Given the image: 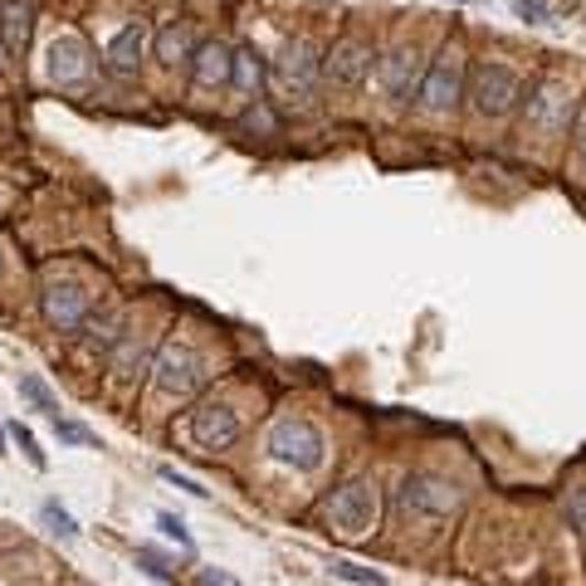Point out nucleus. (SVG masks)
Listing matches in <instances>:
<instances>
[{
  "label": "nucleus",
  "mask_w": 586,
  "mask_h": 586,
  "mask_svg": "<svg viewBox=\"0 0 586 586\" xmlns=\"http://www.w3.org/2000/svg\"><path fill=\"white\" fill-rule=\"evenodd\" d=\"M459 509H465V489L455 479L440 475H405L397 489V513L421 533H440Z\"/></svg>",
  "instance_id": "1"
},
{
  "label": "nucleus",
  "mask_w": 586,
  "mask_h": 586,
  "mask_svg": "<svg viewBox=\"0 0 586 586\" xmlns=\"http://www.w3.org/2000/svg\"><path fill=\"white\" fill-rule=\"evenodd\" d=\"M323 518L337 538L357 543V538L377 533V518H381V499H377V484L371 479H347L343 489H333V499L323 503Z\"/></svg>",
  "instance_id": "2"
},
{
  "label": "nucleus",
  "mask_w": 586,
  "mask_h": 586,
  "mask_svg": "<svg viewBox=\"0 0 586 586\" xmlns=\"http://www.w3.org/2000/svg\"><path fill=\"white\" fill-rule=\"evenodd\" d=\"M465 98L475 104L479 118H509V112L523 104V78L503 64H475L465 84Z\"/></svg>",
  "instance_id": "3"
},
{
  "label": "nucleus",
  "mask_w": 586,
  "mask_h": 586,
  "mask_svg": "<svg viewBox=\"0 0 586 586\" xmlns=\"http://www.w3.org/2000/svg\"><path fill=\"white\" fill-rule=\"evenodd\" d=\"M269 455L279 459V465L289 469H318L323 465V431L313 421H303V415H284V421L269 425Z\"/></svg>",
  "instance_id": "4"
},
{
  "label": "nucleus",
  "mask_w": 586,
  "mask_h": 586,
  "mask_svg": "<svg viewBox=\"0 0 586 586\" xmlns=\"http://www.w3.org/2000/svg\"><path fill=\"white\" fill-rule=\"evenodd\" d=\"M523 108H528V128L543 132V138H557V132H567L577 98H572V88L562 74H543L533 88H528Z\"/></svg>",
  "instance_id": "5"
},
{
  "label": "nucleus",
  "mask_w": 586,
  "mask_h": 586,
  "mask_svg": "<svg viewBox=\"0 0 586 586\" xmlns=\"http://www.w3.org/2000/svg\"><path fill=\"white\" fill-rule=\"evenodd\" d=\"M465 64L455 59V54H440V59L425 69V78H421V88H415V98H421V108L425 112H455L459 104H465Z\"/></svg>",
  "instance_id": "6"
},
{
  "label": "nucleus",
  "mask_w": 586,
  "mask_h": 586,
  "mask_svg": "<svg viewBox=\"0 0 586 586\" xmlns=\"http://www.w3.org/2000/svg\"><path fill=\"white\" fill-rule=\"evenodd\" d=\"M156 387L166 391V397H191V391H200V381H206V367H200V352L186 343H166L162 352H156Z\"/></svg>",
  "instance_id": "7"
},
{
  "label": "nucleus",
  "mask_w": 586,
  "mask_h": 586,
  "mask_svg": "<svg viewBox=\"0 0 586 586\" xmlns=\"http://www.w3.org/2000/svg\"><path fill=\"white\" fill-rule=\"evenodd\" d=\"M274 78L289 88V94H313V88H318V78H323L318 44H313L308 35L289 40L284 50H279V59H274Z\"/></svg>",
  "instance_id": "8"
},
{
  "label": "nucleus",
  "mask_w": 586,
  "mask_h": 586,
  "mask_svg": "<svg viewBox=\"0 0 586 586\" xmlns=\"http://www.w3.org/2000/svg\"><path fill=\"white\" fill-rule=\"evenodd\" d=\"M186 435L196 440L200 449L220 455V449H230L235 440H240V415H235L225 401H206V405H196V411H191Z\"/></svg>",
  "instance_id": "9"
},
{
  "label": "nucleus",
  "mask_w": 586,
  "mask_h": 586,
  "mask_svg": "<svg viewBox=\"0 0 586 586\" xmlns=\"http://www.w3.org/2000/svg\"><path fill=\"white\" fill-rule=\"evenodd\" d=\"M371 44L367 40H337L328 54H323V78L333 88H362L367 74H371Z\"/></svg>",
  "instance_id": "10"
},
{
  "label": "nucleus",
  "mask_w": 586,
  "mask_h": 586,
  "mask_svg": "<svg viewBox=\"0 0 586 586\" xmlns=\"http://www.w3.org/2000/svg\"><path fill=\"white\" fill-rule=\"evenodd\" d=\"M425 69H431V64H425L421 44H397L387 59H377V78H381V88H387L391 98H405L411 88H421Z\"/></svg>",
  "instance_id": "11"
},
{
  "label": "nucleus",
  "mask_w": 586,
  "mask_h": 586,
  "mask_svg": "<svg viewBox=\"0 0 586 586\" xmlns=\"http://www.w3.org/2000/svg\"><path fill=\"white\" fill-rule=\"evenodd\" d=\"M44 308V323H50L54 333H84L88 323V293L78 284H50L40 299Z\"/></svg>",
  "instance_id": "12"
},
{
  "label": "nucleus",
  "mask_w": 586,
  "mask_h": 586,
  "mask_svg": "<svg viewBox=\"0 0 586 586\" xmlns=\"http://www.w3.org/2000/svg\"><path fill=\"white\" fill-rule=\"evenodd\" d=\"M44 69H50V84L59 88H74L88 78V44L78 35H59L44 50Z\"/></svg>",
  "instance_id": "13"
},
{
  "label": "nucleus",
  "mask_w": 586,
  "mask_h": 586,
  "mask_svg": "<svg viewBox=\"0 0 586 586\" xmlns=\"http://www.w3.org/2000/svg\"><path fill=\"white\" fill-rule=\"evenodd\" d=\"M191 74H196L200 88H225L235 74V50L220 40H206L196 44V54H191Z\"/></svg>",
  "instance_id": "14"
},
{
  "label": "nucleus",
  "mask_w": 586,
  "mask_h": 586,
  "mask_svg": "<svg viewBox=\"0 0 586 586\" xmlns=\"http://www.w3.org/2000/svg\"><path fill=\"white\" fill-rule=\"evenodd\" d=\"M146 40H152V30L142 25V20H132V25H122L118 35L108 40V69L112 74H138V64H142V54H146Z\"/></svg>",
  "instance_id": "15"
},
{
  "label": "nucleus",
  "mask_w": 586,
  "mask_h": 586,
  "mask_svg": "<svg viewBox=\"0 0 586 586\" xmlns=\"http://www.w3.org/2000/svg\"><path fill=\"white\" fill-rule=\"evenodd\" d=\"M30 30H35V6H30V0H20V6H0V40H6L10 54L25 50Z\"/></svg>",
  "instance_id": "16"
},
{
  "label": "nucleus",
  "mask_w": 586,
  "mask_h": 586,
  "mask_svg": "<svg viewBox=\"0 0 586 586\" xmlns=\"http://www.w3.org/2000/svg\"><path fill=\"white\" fill-rule=\"evenodd\" d=\"M191 54H196V44H191V30L182 25V20H172V25L156 30V59H162L166 69H182V64H191Z\"/></svg>",
  "instance_id": "17"
},
{
  "label": "nucleus",
  "mask_w": 586,
  "mask_h": 586,
  "mask_svg": "<svg viewBox=\"0 0 586 586\" xmlns=\"http://www.w3.org/2000/svg\"><path fill=\"white\" fill-rule=\"evenodd\" d=\"M264 54L254 50V44H245V50H235V74H230V84L240 88V94H259L264 88Z\"/></svg>",
  "instance_id": "18"
},
{
  "label": "nucleus",
  "mask_w": 586,
  "mask_h": 586,
  "mask_svg": "<svg viewBox=\"0 0 586 586\" xmlns=\"http://www.w3.org/2000/svg\"><path fill=\"white\" fill-rule=\"evenodd\" d=\"M84 333H88V343H94V347H104V352H112V347L122 343V313H108L104 323H98V318H88V323H84Z\"/></svg>",
  "instance_id": "19"
},
{
  "label": "nucleus",
  "mask_w": 586,
  "mask_h": 586,
  "mask_svg": "<svg viewBox=\"0 0 586 586\" xmlns=\"http://www.w3.org/2000/svg\"><path fill=\"white\" fill-rule=\"evenodd\" d=\"M20 397H25L30 405H35L40 415H50V421H54V415H59V401H54V391L44 387L40 377H20Z\"/></svg>",
  "instance_id": "20"
},
{
  "label": "nucleus",
  "mask_w": 586,
  "mask_h": 586,
  "mask_svg": "<svg viewBox=\"0 0 586 586\" xmlns=\"http://www.w3.org/2000/svg\"><path fill=\"white\" fill-rule=\"evenodd\" d=\"M40 518H44V528H50V533L54 538H64V543H74V538H78V523H74V513L69 509H59V503H44V509H40Z\"/></svg>",
  "instance_id": "21"
},
{
  "label": "nucleus",
  "mask_w": 586,
  "mask_h": 586,
  "mask_svg": "<svg viewBox=\"0 0 586 586\" xmlns=\"http://www.w3.org/2000/svg\"><path fill=\"white\" fill-rule=\"evenodd\" d=\"M54 435H59L64 445H84V449H98V435L88 431V425H78V421H64V415H54Z\"/></svg>",
  "instance_id": "22"
},
{
  "label": "nucleus",
  "mask_w": 586,
  "mask_h": 586,
  "mask_svg": "<svg viewBox=\"0 0 586 586\" xmlns=\"http://www.w3.org/2000/svg\"><path fill=\"white\" fill-rule=\"evenodd\" d=\"M333 577H343V582H357V586H381V572H371V567H357V562H333Z\"/></svg>",
  "instance_id": "23"
},
{
  "label": "nucleus",
  "mask_w": 586,
  "mask_h": 586,
  "mask_svg": "<svg viewBox=\"0 0 586 586\" xmlns=\"http://www.w3.org/2000/svg\"><path fill=\"white\" fill-rule=\"evenodd\" d=\"M138 562H142V572H146L152 582H172V567H166V562L156 557L152 547H138Z\"/></svg>",
  "instance_id": "24"
},
{
  "label": "nucleus",
  "mask_w": 586,
  "mask_h": 586,
  "mask_svg": "<svg viewBox=\"0 0 586 586\" xmlns=\"http://www.w3.org/2000/svg\"><path fill=\"white\" fill-rule=\"evenodd\" d=\"M10 435L20 440V449H25V459H30V465H35V469H44V449L35 445V435H30V431H25V425H20V421L10 425Z\"/></svg>",
  "instance_id": "25"
},
{
  "label": "nucleus",
  "mask_w": 586,
  "mask_h": 586,
  "mask_svg": "<svg viewBox=\"0 0 586 586\" xmlns=\"http://www.w3.org/2000/svg\"><path fill=\"white\" fill-rule=\"evenodd\" d=\"M513 10L523 20H533V25H552V10L543 6V0H513Z\"/></svg>",
  "instance_id": "26"
},
{
  "label": "nucleus",
  "mask_w": 586,
  "mask_h": 586,
  "mask_svg": "<svg viewBox=\"0 0 586 586\" xmlns=\"http://www.w3.org/2000/svg\"><path fill=\"white\" fill-rule=\"evenodd\" d=\"M162 479H166V484H176V489H186V493H191V499H206V489H200V484H196V479H191V475H176V469H172V465H162Z\"/></svg>",
  "instance_id": "27"
},
{
  "label": "nucleus",
  "mask_w": 586,
  "mask_h": 586,
  "mask_svg": "<svg viewBox=\"0 0 586 586\" xmlns=\"http://www.w3.org/2000/svg\"><path fill=\"white\" fill-rule=\"evenodd\" d=\"M156 523H162V533H166V538H176V543H182V547H191V533H186V523H182V518H172V513H156Z\"/></svg>",
  "instance_id": "28"
},
{
  "label": "nucleus",
  "mask_w": 586,
  "mask_h": 586,
  "mask_svg": "<svg viewBox=\"0 0 586 586\" xmlns=\"http://www.w3.org/2000/svg\"><path fill=\"white\" fill-rule=\"evenodd\" d=\"M196 586H240L230 577V572H220V567H200L196 572Z\"/></svg>",
  "instance_id": "29"
},
{
  "label": "nucleus",
  "mask_w": 586,
  "mask_h": 586,
  "mask_svg": "<svg viewBox=\"0 0 586 586\" xmlns=\"http://www.w3.org/2000/svg\"><path fill=\"white\" fill-rule=\"evenodd\" d=\"M567 513H572V523H577L582 533H586V484H582V489L567 499Z\"/></svg>",
  "instance_id": "30"
},
{
  "label": "nucleus",
  "mask_w": 586,
  "mask_h": 586,
  "mask_svg": "<svg viewBox=\"0 0 586 586\" xmlns=\"http://www.w3.org/2000/svg\"><path fill=\"white\" fill-rule=\"evenodd\" d=\"M250 128H259V132H274V118H269L264 108H250Z\"/></svg>",
  "instance_id": "31"
},
{
  "label": "nucleus",
  "mask_w": 586,
  "mask_h": 586,
  "mask_svg": "<svg viewBox=\"0 0 586 586\" xmlns=\"http://www.w3.org/2000/svg\"><path fill=\"white\" fill-rule=\"evenodd\" d=\"M577 152H582V162H586V128H582V138H577Z\"/></svg>",
  "instance_id": "32"
},
{
  "label": "nucleus",
  "mask_w": 586,
  "mask_h": 586,
  "mask_svg": "<svg viewBox=\"0 0 586 586\" xmlns=\"http://www.w3.org/2000/svg\"><path fill=\"white\" fill-rule=\"evenodd\" d=\"M0 274H6V259H0Z\"/></svg>",
  "instance_id": "33"
},
{
  "label": "nucleus",
  "mask_w": 586,
  "mask_h": 586,
  "mask_svg": "<svg viewBox=\"0 0 586 586\" xmlns=\"http://www.w3.org/2000/svg\"><path fill=\"white\" fill-rule=\"evenodd\" d=\"M0 449H6V435H0Z\"/></svg>",
  "instance_id": "34"
}]
</instances>
